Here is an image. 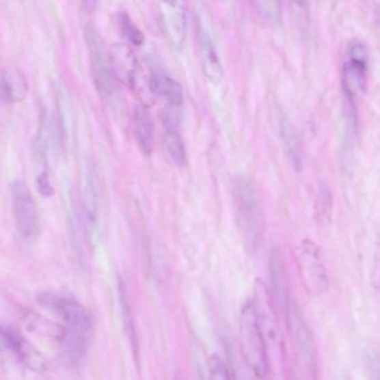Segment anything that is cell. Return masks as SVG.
Segmentation results:
<instances>
[{"mask_svg":"<svg viewBox=\"0 0 380 380\" xmlns=\"http://www.w3.org/2000/svg\"><path fill=\"white\" fill-rule=\"evenodd\" d=\"M44 303L63 321L61 336L68 359L72 362H81L87 353L91 340L93 329L91 314L74 299L44 296Z\"/></svg>","mask_w":380,"mask_h":380,"instance_id":"6da1fadb","label":"cell"},{"mask_svg":"<svg viewBox=\"0 0 380 380\" xmlns=\"http://www.w3.org/2000/svg\"><path fill=\"white\" fill-rule=\"evenodd\" d=\"M239 339L242 356L250 370L264 379L269 370L268 350L254 301L242 307L239 319Z\"/></svg>","mask_w":380,"mask_h":380,"instance_id":"7a4b0ae2","label":"cell"},{"mask_svg":"<svg viewBox=\"0 0 380 380\" xmlns=\"http://www.w3.org/2000/svg\"><path fill=\"white\" fill-rule=\"evenodd\" d=\"M232 194L242 234L250 247H257L264 226L262 204L257 189L247 178H238L233 181Z\"/></svg>","mask_w":380,"mask_h":380,"instance_id":"3957f363","label":"cell"},{"mask_svg":"<svg viewBox=\"0 0 380 380\" xmlns=\"http://www.w3.org/2000/svg\"><path fill=\"white\" fill-rule=\"evenodd\" d=\"M296 262L299 277L306 291L312 297H319L329 288V277L319 247L314 242L305 240L296 249Z\"/></svg>","mask_w":380,"mask_h":380,"instance_id":"277c9868","label":"cell"},{"mask_svg":"<svg viewBox=\"0 0 380 380\" xmlns=\"http://www.w3.org/2000/svg\"><path fill=\"white\" fill-rule=\"evenodd\" d=\"M12 202L16 231L24 242H33L40 233V215L29 187L19 180L12 183Z\"/></svg>","mask_w":380,"mask_h":380,"instance_id":"5b68a950","label":"cell"},{"mask_svg":"<svg viewBox=\"0 0 380 380\" xmlns=\"http://www.w3.org/2000/svg\"><path fill=\"white\" fill-rule=\"evenodd\" d=\"M368 61V49L365 42L360 40L350 42L342 63V87L349 100H355L367 87Z\"/></svg>","mask_w":380,"mask_h":380,"instance_id":"8992f818","label":"cell"},{"mask_svg":"<svg viewBox=\"0 0 380 380\" xmlns=\"http://www.w3.org/2000/svg\"><path fill=\"white\" fill-rule=\"evenodd\" d=\"M254 303L266 340L268 357L270 353L273 351L275 357H277V365L280 367L281 362H284V341L277 323L275 300L272 295L269 293L266 286L261 282L257 284Z\"/></svg>","mask_w":380,"mask_h":380,"instance_id":"52a82bcc","label":"cell"},{"mask_svg":"<svg viewBox=\"0 0 380 380\" xmlns=\"http://www.w3.org/2000/svg\"><path fill=\"white\" fill-rule=\"evenodd\" d=\"M83 204L84 220L92 240L98 236L103 221V192L96 169L87 163L83 171Z\"/></svg>","mask_w":380,"mask_h":380,"instance_id":"ba28073f","label":"cell"},{"mask_svg":"<svg viewBox=\"0 0 380 380\" xmlns=\"http://www.w3.org/2000/svg\"><path fill=\"white\" fill-rule=\"evenodd\" d=\"M88 45L91 47L92 75L97 91L106 100L118 98V86L116 74L113 68L112 61L107 57L100 40L94 33H87Z\"/></svg>","mask_w":380,"mask_h":380,"instance_id":"9c48e42d","label":"cell"},{"mask_svg":"<svg viewBox=\"0 0 380 380\" xmlns=\"http://www.w3.org/2000/svg\"><path fill=\"white\" fill-rule=\"evenodd\" d=\"M159 19L164 37L171 47L180 51L187 38V16L185 3L182 1H163L159 3Z\"/></svg>","mask_w":380,"mask_h":380,"instance_id":"30bf717a","label":"cell"},{"mask_svg":"<svg viewBox=\"0 0 380 380\" xmlns=\"http://www.w3.org/2000/svg\"><path fill=\"white\" fill-rule=\"evenodd\" d=\"M284 316L287 318L289 330L293 334L302 360L307 366V368L310 370L311 375L314 377H318L319 359H318L317 346L314 342V337L311 335L310 330L307 327V323L303 321L301 316L298 314V311L293 305Z\"/></svg>","mask_w":380,"mask_h":380,"instance_id":"8fae6325","label":"cell"},{"mask_svg":"<svg viewBox=\"0 0 380 380\" xmlns=\"http://www.w3.org/2000/svg\"><path fill=\"white\" fill-rule=\"evenodd\" d=\"M198 40H199L204 75L212 84H217V83H220L222 76H223V68L221 65L217 45H215V40H213L211 31L208 27V19L204 14L199 15Z\"/></svg>","mask_w":380,"mask_h":380,"instance_id":"7c38bea8","label":"cell"},{"mask_svg":"<svg viewBox=\"0 0 380 380\" xmlns=\"http://www.w3.org/2000/svg\"><path fill=\"white\" fill-rule=\"evenodd\" d=\"M1 340L8 351L33 371H42L46 368V360L40 351L33 348L24 337L10 328L3 327L1 329Z\"/></svg>","mask_w":380,"mask_h":380,"instance_id":"4fadbf2b","label":"cell"},{"mask_svg":"<svg viewBox=\"0 0 380 380\" xmlns=\"http://www.w3.org/2000/svg\"><path fill=\"white\" fill-rule=\"evenodd\" d=\"M270 267H271L272 297L275 305L279 306V308L286 314L291 306V301L289 299L286 264L280 250L275 249L272 251Z\"/></svg>","mask_w":380,"mask_h":380,"instance_id":"5bb4252c","label":"cell"},{"mask_svg":"<svg viewBox=\"0 0 380 380\" xmlns=\"http://www.w3.org/2000/svg\"><path fill=\"white\" fill-rule=\"evenodd\" d=\"M152 92L165 100L169 105L180 107L183 104V91L176 79L163 70H152L150 75Z\"/></svg>","mask_w":380,"mask_h":380,"instance_id":"9a60e30c","label":"cell"},{"mask_svg":"<svg viewBox=\"0 0 380 380\" xmlns=\"http://www.w3.org/2000/svg\"><path fill=\"white\" fill-rule=\"evenodd\" d=\"M134 135L136 142L144 154H151L154 141V126L151 114L146 106L139 105L133 116Z\"/></svg>","mask_w":380,"mask_h":380,"instance_id":"2e32d148","label":"cell"},{"mask_svg":"<svg viewBox=\"0 0 380 380\" xmlns=\"http://www.w3.org/2000/svg\"><path fill=\"white\" fill-rule=\"evenodd\" d=\"M163 142L166 154L175 165L183 166L187 164V150L178 128V124L169 115H165L163 120Z\"/></svg>","mask_w":380,"mask_h":380,"instance_id":"e0dca14e","label":"cell"},{"mask_svg":"<svg viewBox=\"0 0 380 380\" xmlns=\"http://www.w3.org/2000/svg\"><path fill=\"white\" fill-rule=\"evenodd\" d=\"M1 92L8 103H17L27 95L28 82L26 76L15 67H8L1 74Z\"/></svg>","mask_w":380,"mask_h":380,"instance_id":"ac0fdd59","label":"cell"},{"mask_svg":"<svg viewBox=\"0 0 380 380\" xmlns=\"http://www.w3.org/2000/svg\"><path fill=\"white\" fill-rule=\"evenodd\" d=\"M111 61L116 76H120L130 86L135 85L137 62L130 49L124 46H118L113 51Z\"/></svg>","mask_w":380,"mask_h":380,"instance_id":"d6986e66","label":"cell"},{"mask_svg":"<svg viewBox=\"0 0 380 380\" xmlns=\"http://www.w3.org/2000/svg\"><path fill=\"white\" fill-rule=\"evenodd\" d=\"M118 24L122 35L126 38L132 45L141 46L144 42V33L134 24L127 12H118Z\"/></svg>","mask_w":380,"mask_h":380,"instance_id":"ffe728a7","label":"cell"},{"mask_svg":"<svg viewBox=\"0 0 380 380\" xmlns=\"http://www.w3.org/2000/svg\"><path fill=\"white\" fill-rule=\"evenodd\" d=\"M208 380H233L226 362L215 355L208 362Z\"/></svg>","mask_w":380,"mask_h":380,"instance_id":"44dd1931","label":"cell"},{"mask_svg":"<svg viewBox=\"0 0 380 380\" xmlns=\"http://www.w3.org/2000/svg\"><path fill=\"white\" fill-rule=\"evenodd\" d=\"M282 124L281 133H282V136H284V144L287 146L289 153H291V159L298 163V162H300V152H299L298 139H297L296 135L293 133L291 126H289V124Z\"/></svg>","mask_w":380,"mask_h":380,"instance_id":"7402d4cb","label":"cell"},{"mask_svg":"<svg viewBox=\"0 0 380 380\" xmlns=\"http://www.w3.org/2000/svg\"><path fill=\"white\" fill-rule=\"evenodd\" d=\"M260 16L269 21H275L279 19L281 14V5L275 1H259L254 3Z\"/></svg>","mask_w":380,"mask_h":380,"instance_id":"603a6c76","label":"cell"},{"mask_svg":"<svg viewBox=\"0 0 380 380\" xmlns=\"http://www.w3.org/2000/svg\"><path fill=\"white\" fill-rule=\"evenodd\" d=\"M120 293H121L122 310H123L124 325L126 327V334L127 336H128V338L131 339V341H132V342H135V335H134L133 325H132V317H130V308H128V305H127L126 293L124 291V287L122 284L120 286Z\"/></svg>","mask_w":380,"mask_h":380,"instance_id":"cb8c5ba5","label":"cell"},{"mask_svg":"<svg viewBox=\"0 0 380 380\" xmlns=\"http://www.w3.org/2000/svg\"><path fill=\"white\" fill-rule=\"evenodd\" d=\"M37 187H38V191L42 196H46V198L52 196L54 190H53L51 180H49V174L46 171H42L37 176Z\"/></svg>","mask_w":380,"mask_h":380,"instance_id":"d4e9b609","label":"cell"},{"mask_svg":"<svg viewBox=\"0 0 380 380\" xmlns=\"http://www.w3.org/2000/svg\"><path fill=\"white\" fill-rule=\"evenodd\" d=\"M371 371L375 380H380V362L378 360H374L371 365Z\"/></svg>","mask_w":380,"mask_h":380,"instance_id":"484cf974","label":"cell"},{"mask_svg":"<svg viewBox=\"0 0 380 380\" xmlns=\"http://www.w3.org/2000/svg\"><path fill=\"white\" fill-rule=\"evenodd\" d=\"M174 380H185V378L182 377V376H180V375H178V376L175 377Z\"/></svg>","mask_w":380,"mask_h":380,"instance_id":"4316f807","label":"cell"},{"mask_svg":"<svg viewBox=\"0 0 380 380\" xmlns=\"http://www.w3.org/2000/svg\"><path fill=\"white\" fill-rule=\"evenodd\" d=\"M295 380H298V379H295Z\"/></svg>","mask_w":380,"mask_h":380,"instance_id":"83f0119b","label":"cell"}]
</instances>
